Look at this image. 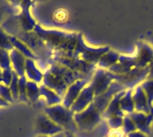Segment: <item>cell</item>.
Segmentation results:
<instances>
[{
    "instance_id": "ba28073f",
    "label": "cell",
    "mask_w": 153,
    "mask_h": 137,
    "mask_svg": "<svg viewBox=\"0 0 153 137\" xmlns=\"http://www.w3.org/2000/svg\"><path fill=\"white\" fill-rule=\"evenodd\" d=\"M32 2H21V12L20 15L17 16V19L19 24H20V28L22 32H33L37 23L33 19L31 15L30 9Z\"/></svg>"
},
{
    "instance_id": "2e32d148",
    "label": "cell",
    "mask_w": 153,
    "mask_h": 137,
    "mask_svg": "<svg viewBox=\"0 0 153 137\" xmlns=\"http://www.w3.org/2000/svg\"><path fill=\"white\" fill-rule=\"evenodd\" d=\"M120 56H121V54H120L118 51H115L110 49L107 53H105L102 57L100 58L97 66L99 67V69L108 70L109 69H111L113 66H115L118 63Z\"/></svg>"
},
{
    "instance_id": "cb8c5ba5",
    "label": "cell",
    "mask_w": 153,
    "mask_h": 137,
    "mask_svg": "<svg viewBox=\"0 0 153 137\" xmlns=\"http://www.w3.org/2000/svg\"><path fill=\"white\" fill-rule=\"evenodd\" d=\"M27 77L21 76L18 80V93H19V100L23 102H29L27 98L26 92V84H27Z\"/></svg>"
},
{
    "instance_id": "484cf974",
    "label": "cell",
    "mask_w": 153,
    "mask_h": 137,
    "mask_svg": "<svg viewBox=\"0 0 153 137\" xmlns=\"http://www.w3.org/2000/svg\"><path fill=\"white\" fill-rule=\"evenodd\" d=\"M122 130L126 135L130 133V132L138 130L135 124H134V122L132 121L131 118L129 117V115H126L123 117V124L122 127Z\"/></svg>"
},
{
    "instance_id": "e575fe53",
    "label": "cell",
    "mask_w": 153,
    "mask_h": 137,
    "mask_svg": "<svg viewBox=\"0 0 153 137\" xmlns=\"http://www.w3.org/2000/svg\"><path fill=\"white\" fill-rule=\"evenodd\" d=\"M65 133V137H76L74 133H72V132H69V131H64Z\"/></svg>"
},
{
    "instance_id": "e0dca14e",
    "label": "cell",
    "mask_w": 153,
    "mask_h": 137,
    "mask_svg": "<svg viewBox=\"0 0 153 137\" xmlns=\"http://www.w3.org/2000/svg\"><path fill=\"white\" fill-rule=\"evenodd\" d=\"M40 96L44 98L47 107H53L62 103V97L59 96L56 92L49 89L44 85H40Z\"/></svg>"
},
{
    "instance_id": "9a60e30c",
    "label": "cell",
    "mask_w": 153,
    "mask_h": 137,
    "mask_svg": "<svg viewBox=\"0 0 153 137\" xmlns=\"http://www.w3.org/2000/svg\"><path fill=\"white\" fill-rule=\"evenodd\" d=\"M25 76L28 77V79L30 80V81L39 84L43 81L44 74H43L39 70V69L36 66L35 60L27 58L26 63H25Z\"/></svg>"
},
{
    "instance_id": "5bb4252c",
    "label": "cell",
    "mask_w": 153,
    "mask_h": 137,
    "mask_svg": "<svg viewBox=\"0 0 153 137\" xmlns=\"http://www.w3.org/2000/svg\"><path fill=\"white\" fill-rule=\"evenodd\" d=\"M124 92H126V89L121 91L112 98V100L110 101L109 105L106 108V110H105V111L103 112L102 116L104 118H106L107 119V118L114 116V115L126 116V114H124V113L123 112V111L121 110V106H120V101H121V98L124 94Z\"/></svg>"
},
{
    "instance_id": "ffe728a7",
    "label": "cell",
    "mask_w": 153,
    "mask_h": 137,
    "mask_svg": "<svg viewBox=\"0 0 153 137\" xmlns=\"http://www.w3.org/2000/svg\"><path fill=\"white\" fill-rule=\"evenodd\" d=\"M26 92L27 98L30 102L36 103L39 100L40 98V88L38 84L28 80L26 84Z\"/></svg>"
},
{
    "instance_id": "3957f363",
    "label": "cell",
    "mask_w": 153,
    "mask_h": 137,
    "mask_svg": "<svg viewBox=\"0 0 153 137\" xmlns=\"http://www.w3.org/2000/svg\"><path fill=\"white\" fill-rule=\"evenodd\" d=\"M110 50V47L103 46L100 48H92L85 44L83 40V37L81 34H79L78 35V43H76L75 51L71 54H65V55H71L75 58H78L81 61H84L86 63L92 64L97 66L100 58L107 53ZM62 55V54H59Z\"/></svg>"
},
{
    "instance_id": "7c38bea8",
    "label": "cell",
    "mask_w": 153,
    "mask_h": 137,
    "mask_svg": "<svg viewBox=\"0 0 153 137\" xmlns=\"http://www.w3.org/2000/svg\"><path fill=\"white\" fill-rule=\"evenodd\" d=\"M133 100L134 105H135V111L143 112L147 114L153 111V108H151L148 104L146 92H143L141 85H138L133 89Z\"/></svg>"
},
{
    "instance_id": "74e56055",
    "label": "cell",
    "mask_w": 153,
    "mask_h": 137,
    "mask_svg": "<svg viewBox=\"0 0 153 137\" xmlns=\"http://www.w3.org/2000/svg\"><path fill=\"white\" fill-rule=\"evenodd\" d=\"M105 137H106V136H105Z\"/></svg>"
},
{
    "instance_id": "52a82bcc",
    "label": "cell",
    "mask_w": 153,
    "mask_h": 137,
    "mask_svg": "<svg viewBox=\"0 0 153 137\" xmlns=\"http://www.w3.org/2000/svg\"><path fill=\"white\" fill-rule=\"evenodd\" d=\"M90 78H92V76H87L85 78L76 80V82L70 85L69 88L67 89L63 98H62V105L67 108H71L75 101L78 99L81 91L90 83Z\"/></svg>"
},
{
    "instance_id": "9c48e42d",
    "label": "cell",
    "mask_w": 153,
    "mask_h": 137,
    "mask_svg": "<svg viewBox=\"0 0 153 137\" xmlns=\"http://www.w3.org/2000/svg\"><path fill=\"white\" fill-rule=\"evenodd\" d=\"M94 99H95L94 91L92 87H91V85L88 84L87 86L81 91L78 99L75 101V103L73 104V106L71 107L70 110L74 113L81 112L94 101Z\"/></svg>"
},
{
    "instance_id": "44dd1931",
    "label": "cell",
    "mask_w": 153,
    "mask_h": 137,
    "mask_svg": "<svg viewBox=\"0 0 153 137\" xmlns=\"http://www.w3.org/2000/svg\"><path fill=\"white\" fill-rule=\"evenodd\" d=\"M140 85L143 88V92H146L148 104L151 108H153V79H146Z\"/></svg>"
},
{
    "instance_id": "4316f807",
    "label": "cell",
    "mask_w": 153,
    "mask_h": 137,
    "mask_svg": "<svg viewBox=\"0 0 153 137\" xmlns=\"http://www.w3.org/2000/svg\"><path fill=\"white\" fill-rule=\"evenodd\" d=\"M0 49L11 51L13 49V46L9 39V35L6 34L1 28H0Z\"/></svg>"
},
{
    "instance_id": "d6a6232c",
    "label": "cell",
    "mask_w": 153,
    "mask_h": 137,
    "mask_svg": "<svg viewBox=\"0 0 153 137\" xmlns=\"http://www.w3.org/2000/svg\"><path fill=\"white\" fill-rule=\"evenodd\" d=\"M146 79H153V58L150 64L148 65V75Z\"/></svg>"
},
{
    "instance_id": "6da1fadb",
    "label": "cell",
    "mask_w": 153,
    "mask_h": 137,
    "mask_svg": "<svg viewBox=\"0 0 153 137\" xmlns=\"http://www.w3.org/2000/svg\"><path fill=\"white\" fill-rule=\"evenodd\" d=\"M91 75H85L78 72H74L56 62H53L51 67L47 70L43 77V85L56 92L59 96L64 94L69 88L76 80L85 78Z\"/></svg>"
},
{
    "instance_id": "603a6c76",
    "label": "cell",
    "mask_w": 153,
    "mask_h": 137,
    "mask_svg": "<svg viewBox=\"0 0 153 137\" xmlns=\"http://www.w3.org/2000/svg\"><path fill=\"white\" fill-rule=\"evenodd\" d=\"M18 80L19 76L16 74V72L13 70V77H12V82L10 84V91H11L13 99L14 101L19 100V93H18Z\"/></svg>"
},
{
    "instance_id": "5b68a950",
    "label": "cell",
    "mask_w": 153,
    "mask_h": 137,
    "mask_svg": "<svg viewBox=\"0 0 153 137\" xmlns=\"http://www.w3.org/2000/svg\"><path fill=\"white\" fill-rule=\"evenodd\" d=\"M115 81V74L106 70L97 69L89 83L92 87L95 97L107 92L111 84Z\"/></svg>"
},
{
    "instance_id": "8fae6325",
    "label": "cell",
    "mask_w": 153,
    "mask_h": 137,
    "mask_svg": "<svg viewBox=\"0 0 153 137\" xmlns=\"http://www.w3.org/2000/svg\"><path fill=\"white\" fill-rule=\"evenodd\" d=\"M134 122L138 130H140L146 134H148L150 132V127L153 122V111L150 113H143L134 111L130 114H128Z\"/></svg>"
},
{
    "instance_id": "d4e9b609",
    "label": "cell",
    "mask_w": 153,
    "mask_h": 137,
    "mask_svg": "<svg viewBox=\"0 0 153 137\" xmlns=\"http://www.w3.org/2000/svg\"><path fill=\"white\" fill-rule=\"evenodd\" d=\"M123 117L120 115H114L107 118V124L111 130H120L122 129L123 124Z\"/></svg>"
},
{
    "instance_id": "836d02e7",
    "label": "cell",
    "mask_w": 153,
    "mask_h": 137,
    "mask_svg": "<svg viewBox=\"0 0 153 137\" xmlns=\"http://www.w3.org/2000/svg\"><path fill=\"white\" fill-rule=\"evenodd\" d=\"M41 137H49V136H41ZM51 137H65V133L64 131L63 132H60V133H57L54 136H51Z\"/></svg>"
},
{
    "instance_id": "83f0119b",
    "label": "cell",
    "mask_w": 153,
    "mask_h": 137,
    "mask_svg": "<svg viewBox=\"0 0 153 137\" xmlns=\"http://www.w3.org/2000/svg\"><path fill=\"white\" fill-rule=\"evenodd\" d=\"M0 97H2L4 100L7 101L8 103L13 101L11 91H10V88L5 86L4 84H0Z\"/></svg>"
},
{
    "instance_id": "f1b7e54d",
    "label": "cell",
    "mask_w": 153,
    "mask_h": 137,
    "mask_svg": "<svg viewBox=\"0 0 153 137\" xmlns=\"http://www.w3.org/2000/svg\"><path fill=\"white\" fill-rule=\"evenodd\" d=\"M2 76H3V82L5 86H10L12 82L13 77V70H2Z\"/></svg>"
},
{
    "instance_id": "f546056e",
    "label": "cell",
    "mask_w": 153,
    "mask_h": 137,
    "mask_svg": "<svg viewBox=\"0 0 153 137\" xmlns=\"http://www.w3.org/2000/svg\"><path fill=\"white\" fill-rule=\"evenodd\" d=\"M54 17L57 22H63L68 18V12L63 9H60V10H57L55 12Z\"/></svg>"
},
{
    "instance_id": "8d00e7d4",
    "label": "cell",
    "mask_w": 153,
    "mask_h": 137,
    "mask_svg": "<svg viewBox=\"0 0 153 137\" xmlns=\"http://www.w3.org/2000/svg\"><path fill=\"white\" fill-rule=\"evenodd\" d=\"M37 137H41V136H37Z\"/></svg>"
},
{
    "instance_id": "277c9868",
    "label": "cell",
    "mask_w": 153,
    "mask_h": 137,
    "mask_svg": "<svg viewBox=\"0 0 153 137\" xmlns=\"http://www.w3.org/2000/svg\"><path fill=\"white\" fill-rule=\"evenodd\" d=\"M103 112L92 102L84 111L75 113L74 119L78 130L91 131L102 122Z\"/></svg>"
},
{
    "instance_id": "d590c367",
    "label": "cell",
    "mask_w": 153,
    "mask_h": 137,
    "mask_svg": "<svg viewBox=\"0 0 153 137\" xmlns=\"http://www.w3.org/2000/svg\"><path fill=\"white\" fill-rule=\"evenodd\" d=\"M3 82V76H2V70L0 69V84H2Z\"/></svg>"
},
{
    "instance_id": "d6986e66",
    "label": "cell",
    "mask_w": 153,
    "mask_h": 137,
    "mask_svg": "<svg viewBox=\"0 0 153 137\" xmlns=\"http://www.w3.org/2000/svg\"><path fill=\"white\" fill-rule=\"evenodd\" d=\"M9 39H10V41H11V43L13 44V48L16 49L18 51H20V53L25 56L26 58L33 59V60L38 59L37 56L33 53V51L29 48L25 43H23V42L19 38H17V37H16V36L9 35Z\"/></svg>"
},
{
    "instance_id": "ac0fdd59",
    "label": "cell",
    "mask_w": 153,
    "mask_h": 137,
    "mask_svg": "<svg viewBox=\"0 0 153 137\" xmlns=\"http://www.w3.org/2000/svg\"><path fill=\"white\" fill-rule=\"evenodd\" d=\"M120 106H121V110L126 115H128L135 111V105H134L133 100V89H126L124 94L120 101Z\"/></svg>"
},
{
    "instance_id": "4fadbf2b",
    "label": "cell",
    "mask_w": 153,
    "mask_h": 137,
    "mask_svg": "<svg viewBox=\"0 0 153 137\" xmlns=\"http://www.w3.org/2000/svg\"><path fill=\"white\" fill-rule=\"evenodd\" d=\"M10 58L13 72H16L19 77L25 76V63L27 58L14 48L10 51Z\"/></svg>"
},
{
    "instance_id": "7a4b0ae2",
    "label": "cell",
    "mask_w": 153,
    "mask_h": 137,
    "mask_svg": "<svg viewBox=\"0 0 153 137\" xmlns=\"http://www.w3.org/2000/svg\"><path fill=\"white\" fill-rule=\"evenodd\" d=\"M44 112L55 124L59 126L64 131H69L72 133L78 131V127L74 119L75 113L70 108H65L62 104L53 107H46Z\"/></svg>"
},
{
    "instance_id": "4dcf8cb0",
    "label": "cell",
    "mask_w": 153,
    "mask_h": 137,
    "mask_svg": "<svg viewBox=\"0 0 153 137\" xmlns=\"http://www.w3.org/2000/svg\"><path fill=\"white\" fill-rule=\"evenodd\" d=\"M106 137H126V135L123 132L122 129H120V130H111L108 132Z\"/></svg>"
},
{
    "instance_id": "1f68e13d",
    "label": "cell",
    "mask_w": 153,
    "mask_h": 137,
    "mask_svg": "<svg viewBox=\"0 0 153 137\" xmlns=\"http://www.w3.org/2000/svg\"><path fill=\"white\" fill-rule=\"evenodd\" d=\"M126 137H147V136L146 133H143V132H142L140 130H135V131L126 134Z\"/></svg>"
},
{
    "instance_id": "30bf717a",
    "label": "cell",
    "mask_w": 153,
    "mask_h": 137,
    "mask_svg": "<svg viewBox=\"0 0 153 137\" xmlns=\"http://www.w3.org/2000/svg\"><path fill=\"white\" fill-rule=\"evenodd\" d=\"M138 68H147L153 58V49L146 43H139L137 45V53L134 55Z\"/></svg>"
},
{
    "instance_id": "8992f818",
    "label": "cell",
    "mask_w": 153,
    "mask_h": 137,
    "mask_svg": "<svg viewBox=\"0 0 153 137\" xmlns=\"http://www.w3.org/2000/svg\"><path fill=\"white\" fill-rule=\"evenodd\" d=\"M64 130L59 126L55 124L45 113L39 114L36 120V132L39 136H54Z\"/></svg>"
},
{
    "instance_id": "7402d4cb",
    "label": "cell",
    "mask_w": 153,
    "mask_h": 137,
    "mask_svg": "<svg viewBox=\"0 0 153 137\" xmlns=\"http://www.w3.org/2000/svg\"><path fill=\"white\" fill-rule=\"evenodd\" d=\"M0 69L1 70H11L12 63L10 58V51L0 49Z\"/></svg>"
}]
</instances>
